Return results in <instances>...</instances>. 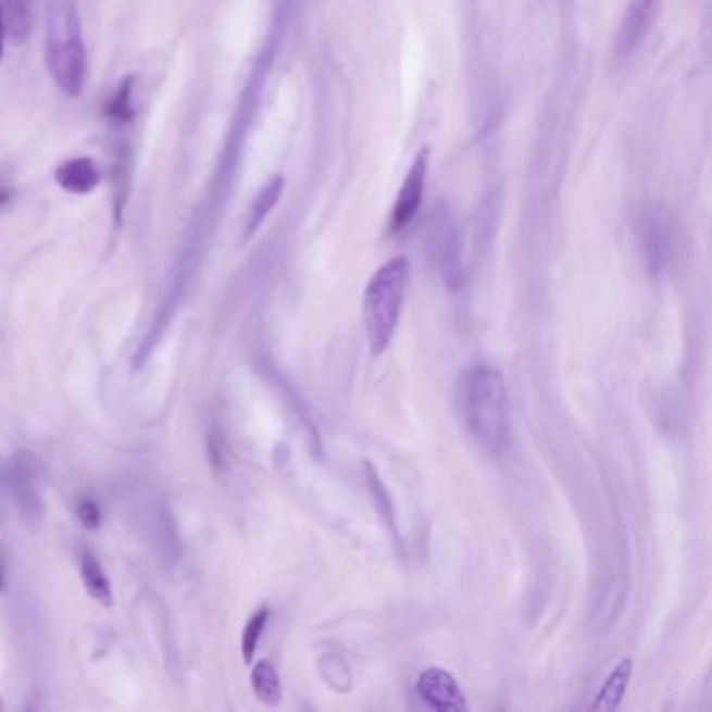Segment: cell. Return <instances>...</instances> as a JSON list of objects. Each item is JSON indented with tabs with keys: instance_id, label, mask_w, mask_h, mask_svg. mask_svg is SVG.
<instances>
[{
	"instance_id": "obj_3",
	"label": "cell",
	"mask_w": 712,
	"mask_h": 712,
	"mask_svg": "<svg viewBox=\"0 0 712 712\" xmlns=\"http://www.w3.org/2000/svg\"><path fill=\"white\" fill-rule=\"evenodd\" d=\"M408 283L410 260L405 255L385 262L369 280L364 292V324L372 355L385 353L396 337Z\"/></svg>"
},
{
	"instance_id": "obj_22",
	"label": "cell",
	"mask_w": 712,
	"mask_h": 712,
	"mask_svg": "<svg viewBox=\"0 0 712 712\" xmlns=\"http://www.w3.org/2000/svg\"><path fill=\"white\" fill-rule=\"evenodd\" d=\"M4 589V571H2V562H0V591Z\"/></svg>"
},
{
	"instance_id": "obj_15",
	"label": "cell",
	"mask_w": 712,
	"mask_h": 712,
	"mask_svg": "<svg viewBox=\"0 0 712 712\" xmlns=\"http://www.w3.org/2000/svg\"><path fill=\"white\" fill-rule=\"evenodd\" d=\"M644 249L652 272H660L666 264L669 255V233L660 217H650L644 228Z\"/></svg>"
},
{
	"instance_id": "obj_9",
	"label": "cell",
	"mask_w": 712,
	"mask_h": 712,
	"mask_svg": "<svg viewBox=\"0 0 712 712\" xmlns=\"http://www.w3.org/2000/svg\"><path fill=\"white\" fill-rule=\"evenodd\" d=\"M364 471H366V485H369L372 503H374L376 512L383 516L385 525L389 528V533H391V537H394V544H396L399 554L405 555V541H403L401 530H399V525H397L394 500H391V496H389L385 483L380 480V475L376 473V469L370 464L369 460L364 462Z\"/></svg>"
},
{
	"instance_id": "obj_12",
	"label": "cell",
	"mask_w": 712,
	"mask_h": 712,
	"mask_svg": "<svg viewBox=\"0 0 712 712\" xmlns=\"http://www.w3.org/2000/svg\"><path fill=\"white\" fill-rule=\"evenodd\" d=\"M283 190H285V178H283V176H274V178H270V180L262 186V190H260L258 197L253 199L251 210H249V215H247L245 238H251L255 233H258V228L264 224L265 217L270 215V212L276 208V203L280 201Z\"/></svg>"
},
{
	"instance_id": "obj_11",
	"label": "cell",
	"mask_w": 712,
	"mask_h": 712,
	"mask_svg": "<svg viewBox=\"0 0 712 712\" xmlns=\"http://www.w3.org/2000/svg\"><path fill=\"white\" fill-rule=\"evenodd\" d=\"M151 537H153V544L158 548V554L163 560V564H176L178 555H180V539H178L174 519L165 505L153 508Z\"/></svg>"
},
{
	"instance_id": "obj_13",
	"label": "cell",
	"mask_w": 712,
	"mask_h": 712,
	"mask_svg": "<svg viewBox=\"0 0 712 712\" xmlns=\"http://www.w3.org/2000/svg\"><path fill=\"white\" fill-rule=\"evenodd\" d=\"M79 573H82V583H84L86 591L90 594V598L103 607H111L113 589H111V583L107 579L105 571L101 569L99 560L92 554L82 555Z\"/></svg>"
},
{
	"instance_id": "obj_14",
	"label": "cell",
	"mask_w": 712,
	"mask_h": 712,
	"mask_svg": "<svg viewBox=\"0 0 712 712\" xmlns=\"http://www.w3.org/2000/svg\"><path fill=\"white\" fill-rule=\"evenodd\" d=\"M251 687L260 702L267 707H278L283 700V684L276 666L267 660H262L251 671Z\"/></svg>"
},
{
	"instance_id": "obj_8",
	"label": "cell",
	"mask_w": 712,
	"mask_h": 712,
	"mask_svg": "<svg viewBox=\"0 0 712 712\" xmlns=\"http://www.w3.org/2000/svg\"><path fill=\"white\" fill-rule=\"evenodd\" d=\"M54 180L65 192L88 195L101 183V170L95 159L74 158L57 167Z\"/></svg>"
},
{
	"instance_id": "obj_17",
	"label": "cell",
	"mask_w": 712,
	"mask_h": 712,
	"mask_svg": "<svg viewBox=\"0 0 712 712\" xmlns=\"http://www.w3.org/2000/svg\"><path fill=\"white\" fill-rule=\"evenodd\" d=\"M107 113L113 122H130L133 120V78L122 82L113 101L107 107Z\"/></svg>"
},
{
	"instance_id": "obj_1",
	"label": "cell",
	"mask_w": 712,
	"mask_h": 712,
	"mask_svg": "<svg viewBox=\"0 0 712 712\" xmlns=\"http://www.w3.org/2000/svg\"><path fill=\"white\" fill-rule=\"evenodd\" d=\"M462 414L473 437L487 451L501 453L508 448L512 435V412L500 370L480 364L464 376Z\"/></svg>"
},
{
	"instance_id": "obj_19",
	"label": "cell",
	"mask_w": 712,
	"mask_h": 712,
	"mask_svg": "<svg viewBox=\"0 0 712 712\" xmlns=\"http://www.w3.org/2000/svg\"><path fill=\"white\" fill-rule=\"evenodd\" d=\"M208 455L212 462L213 471L215 473H224L226 469V448H224V439L217 433H208Z\"/></svg>"
},
{
	"instance_id": "obj_16",
	"label": "cell",
	"mask_w": 712,
	"mask_h": 712,
	"mask_svg": "<svg viewBox=\"0 0 712 712\" xmlns=\"http://www.w3.org/2000/svg\"><path fill=\"white\" fill-rule=\"evenodd\" d=\"M270 621V608H260L258 612H253V616L247 621L245 629H242V637H240V652H242V660L247 664H251V660L258 652L260 639L264 635L265 625Z\"/></svg>"
},
{
	"instance_id": "obj_2",
	"label": "cell",
	"mask_w": 712,
	"mask_h": 712,
	"mask_svg": "<svg viewBox=\"0 0 712 712\" xmlns=\"http://www.w3.org/2000/svg\"><path fill=\"white\" fill-rule=\"evenodd\" d=\"M45 61L57 86L67 97H78L86 82V49L76 0L47 2Z\"/></svg>"
},
{
	"instance_id": "obj_10",
	"label": "cell",
	"mask_w": 712,
	"mask_h": 712,
	"mask_svg": "<svg viewBox=\"0 0 712 712\" xmlns=\"http://www.w3.org/2000/svg\"><path fill=\"white\" fill-rule=\"evenodd\" d=\"M632 675H634V660H621V662L612 669V673L608 675L607 682H604L602 687H600L598 698H596L594 704H591V711H616V709L621 707L623 698H625V691H627V687H629Z\"/></svg>"
},
{
	"instance_id": "obj_4",
	"label": "cell",
	"mask_w": 712,
	"mask_h": 712,
	"mask_svg": "<svg viewBox=\"0 0 712 712\" xmlns=\"http://www.w3.org/2000/svg\"><path fill=\"white\" fill-rule=\"evenodd\" d=\"M0 480L27 523H40L45 516V500L38 487V460L27 451L15 453L2 462Z\"/></svg>"
},
{
	"instance_id": "obj_5",
	"label": "cell",
	"mask_w": 712,
	"mask_h": 712,
	"mask_svg": "<svg viewBox=\"0 0 712 712\" xmlns=\"http://www.w3.org/2000/svg\"><path fill=\"white\" fill-rule=\"evenodd\" d=\"M428 161H430V149L424 147L416 158L412 161L401 188L397 192L396 203L394 210L389 215V224H387V235H399L414 217L416 213L421 212L423 205L424 186H426V176H428Z\"/></svg>"
},
{
	"instance_id": "obj_18",
	"label": "cell",
	"mask_w": 712,
	"mask_h": 712,
	"mask_svg": "<svg viewBox=\"0 0 712 712\" xmlns=\"http://www.w3.org/2000/svg\"><path fill=\"white\" fill-rule=\"evenodd\" d=\"M76 516H78L79 523L90 530H97L101 527V521H103V514H101V508L99 503L92 500H82L76 508Z\"/></svg>"
},
{
	"instance_id": "obj_21",
	"label": "cell",
	"mask_w": 712,
	"mask_h": 712,
	"mask_svg": "<svg viewBox=\"0 0 712 712\" xmlns=\"http://www.w3.org/2000/svg\"><path fill=\"white\" fill-rule=\"evenodd\" d=\"M9 197H11V195H9V190L0 186V205H2V203H7V201H9Z\"/></svg>"
},
{
	"instance_id": "obj_6",
	"label": "cell",
	"mask_w": 712,
	"mask_h": 712,
	"mask_svg": "<svg viewBox=\"0 0 712 712\" xmlns=\"http://www.w3.org/2000/svg\"><path fill=\"white\" fill-rule=\"evenodd\" d=\"M416 694L433 711H469V702L462 687L458 686L455 677L446 669L439 666L424 669L416 679Z\"/></svg>"
},
{
	"instance_id": "obj_20",
	"label": "cell",
	"mask_w": 712,
	"mask_h": 712,
	"mask_svg": "<svg viewBox=\"0 0 712 712\" xmlns=\"http://www.w3.org/2000/svg\"><path fill=\"white\" fill-rule=\"evenodd\" d=\"M2 51H4V15L0 7V59H2Z\"/></svg>"
},
{
	"instance_id": "obj_7",
	"label": "cell",
	"mask_w": 712,
	"mask_h": 712,
	"mask_svg": "<svg viewBox=\"0 0 712 712\" xmlns=\"http://www.w3.org/2000/svg\"><path fill=\"white\" fill-rule=\"evenodd\" d=\"M664 0H629L623 13L619 36H616V51L623 57L634 53L635 49L644 42L648 32L654 26Z\"/></svg>"
}]
</instances>
